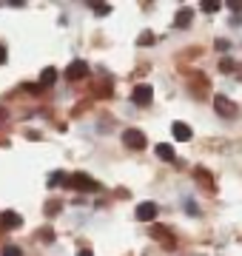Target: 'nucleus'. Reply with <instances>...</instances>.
<instances>
[{
  "label": "nucleus",
  "instance_id": "nucleus-18",
  "mask_svg": "<svg viewBox=\"0 0 242 256\" xmlns=\"http://www.w3.org/2000/svg\"><path fill=\"white\" fill-rule=\"evenodd\" d=\"M3 256H23V250H20L18 245H6L3 248Z\"/></svg>",
  "mask_w": 242,
  "mask_h": 256
},
{
  "label": "nucleus",
  "instance_id": "nucleus-1",
  "mask_svg": "<svg viewBox=\"0 0 242 256\" xmlns=\"http://www.w3.org/2000/svg\"><path fill=\"white\" fill-rule=\"evenodd\" d=\"M122 146L131 148V151H140V148H146V134L140 128H126L122 131Z\"/></svg>",
  "mask_w": 242,
  "mask_h": 256
},
{
  "label": "nucleus",
  "instance_id": "nucleus-12",
  "mask_svg": "<svg viewBox=\"0 0 242 256\" xmlns=\"http://www.w3.org/2000/svg\"><path fill=\"white\" fill-rule=\"evenodd\" d=\"M157 156H160V160H166V162H171V160H174V148L168 146V142H160V146H157Z\"/></svg>",
  "mask_w": 242,
  "mask_h": 256
},
{
  "label": "nucleus",
  "instance_id": "nucleus-3",
  "mask_svg": "<svg viewBox=\"0 0 242 256\" xmlns=\"http://www.w3.org/2000/svg\"><path fill=\"white\" fill-rule=\"evenodd\" d=\"M131 100H134V106H151V100H154V88H151L148 82H140V86L131 92Z\"/></svg>",
  "mask_w": 242,
  "mask_h": 256
},
{
  "label": "nucleus",
  "instance_id": "nucleus-5",
  "mask_svg": "<svg viewBox=\"0 0 242 256\" xmlns=\"http://www.w3.org/2000/svg\"><path fill=\"white\" fill-rule=\"evenodd\" d=\"M23 225V216L18 210H3L0 214V230H18Z\"/></svg>",
  "mask_w": 242,
  "mask_h": 256
},
{
  "label": "nucleus",
  "instance_id": "nucleus-14",
  "mask_svg": "<svg viewBox=\"0 0 242 256\" xmlns=\"http://www.w3.org/2000/svg\"><path fill=\"white\" fill-rule=\"evenodd\" d=\"M34 236H38V239H43V242L48 245V242H54V230H52V228H40L38 234H34Z\"/></svg>",
  "mask_w": 242,
  "mask_h": 256
},
{
  "label": "nucleus",
  "instance_id": "nucleus-22",
  "mask_svg": "<svg viewBox=\"0 0 242 256\" xmlns=\"http://www.w3.org/2000/svg\"><path fill=\"white\" fill-rule=\"evenodd\" d=\"M186 210H188V214H191V216H196V214H200V210H196V205H194V202H191V200L186 202Z\"/></svg>",
  "mask_w": 242,
  "mask_h": 256
},
{
  "label": "nucleus",
  "instance_id": "nucleus-4",
  "mask_svg": "<svg viewBox=\"0 0 242 256\" xmlns=\"http://www.w3.org/2000/svg\"><path fill=\"white\" fill-rule=\"evenodd\" d=\"M68 185L77 188V191H97V188H100V185L94 182L88 174H72V176H68Z\"/></svg>",
  "mask_w": 242,
  "mask_h": 256
},
{
  "label": "nucleus",
  "instance_id": "nucleus-21",
  "mask_svg": "<svg viewBox=\"0 0 242 256\" xmlns=\"http://www.w3.org/2000/svg\"><path fill=\"white\" fill-rule=\"evenodd\" d=\"M60 208H63V205H60V202H54V200H52V202H48V205H46V216H54V214H57V210H60Z\"/></svg>",
  "mask_w": 242,
  "mask_h": 256
},
{
  "label": "nucleus",
  "instance_id": "nucleus-9",
  "mask_svg": "<svg viewBox=\"0 0 242 256\" xmlns=\"http://www.w3.org/2000/svg\"><path fill=\"white\" fill-rule=\"evenodd\" d=\"M171 134H174V140H180V142H188V140L194 137L186 122H174V126H171Z\"/></svg>",
  "mask_w": 242,
  "mask_h": 256
},
{
  "label": "nucleus",
  "instance_id": "nucleus-11",
  "mask_svg": "<svg viewBox=\"0 0 242 256\" xmlns=\"http://www.w3.org/2000/svg\"><path fill=\"white\" fill-rule=\"evenodd\" d=\"M54 80H57V68H52V66H48V68H43V72H40V86H54Z\"/></svg>",
  "mask_w": 242,
  "mask_h": 256
},
{
  "label": "nucleus",
  "instance_id": "nucleus-13",
  "mask_svg": "<svg viewBox=\"0 0 242 256\" xmlns=\"http://www.w3.org/2000/svg\"><path fill=\"white\" fill-rule=\"evenodd\" d=\"M54 185H68V176H66V171H54V174L48 176V188H54Z\"/></svg>",
  "mask_w": 242,
  "mask_h": 256
},
{
  "label": "nucleus",
  "instance_id": "nucleus-10",
  "mask_svg": "<svg viewBox=\"0 0 242 256\" xmlns=\"http://www.w3.org/2000/svg\"><path fill=\"white\" fill-rule=\"evenodd\" d=\"M191 14H194L191 9H180L177 18H174V26H177V28H186L188 23H191Z\"/></svg>",
  "mask_w": 242,
  "mask_h": 256
},
{
  "label": "nucleus",
  "instance_id": "nucleus-19",
  "mask_svg": "<svg viewBox=\"0 0 242 256\" xmlns=\"http://www.w3.org/2000/svg\"><path fill=\"white\" fill-rule=\"evenodd\" d=\"M196 180H200V182H202V185H208V188L214 185V182H211V176H208V171H202V168L196 171Z\"/></svg>",
  "mask_w": 242,
  "mask_h": 256
},
{
  "label": "nucleus",
  "instance_id": "nucleus-25",
  "mask_svg": "<svg viewBox=\"0 0 242 256\" xmlns=\"http://www.w3.org/2000/svg\"><path fill=\"white\" fill-rule=\"evenodd\" d=\"M77 256H94V254L88 250V248H83V250H77Z\"/></svg>",
  "mask_w": 242,
  "mask_h": 256
},
{
  "label": "nucleus",
  "instance_id": "nucleus-20",
  "mask_svg": "<svg viewBox=\"0 0 242 256\" xmlns=\"http://www.w3.org/2000/svg\"><path fill=\"white\" fill-rule=\"evenodd\" d=\"M137 43H140V46H151V43H154V34H151V32H142Z\"/></svg>",
  "mask_w": 242,
  "mask_h": 256
},
{
  "label": "nucleus",
  "instance_id": "nucleus-26",
  "mask_svg": "<svg viewBox=\"0 0 242 256\" xmlns=\"http://www.w3.org/2000/svg\"><path fill=\"white\" fill-rule=\"evenodd\" d=\"M0 117H3V108H0Z\"/></svg>",
  "mask_w": 242,
  "mask_h": 256
},
{
  "label": "nucleus",
  "instance_id": "nucleus-15",
  "mask_svg": "<svg viewBox=\"0 0 242 256\" xmlns=\"http://www.w3.org/2000/svg\"><path fill=\"white\" fill-rule=\"evenodd\" d=\"M92 9L97 12V14H112V6H108V3H92Z\"/></svg>",
  "mask_w": 242,
  "mask_h": 256
},
{
  "label": "nucleus",
  "instance_id": "nucleus-7",
  "mask_svg": "<svg viewBox=\"0 0 242 256\" xmlns=\"http://www.w3.org/2000/svg\"><path fill=\"white\" fill-rule=\"evenodd\" d=\"M151 236L160 239L166 248H174V245H177V236H174L168 228H162V225H151Z\"/></svg>",
  "mask_w": 242,
  "mask_h": 256
},
{
  "label": "nucleus",
  "instance_id": "nucleus-17",
  "mask_svg": "<svg viewBox=\"0 0 242 256\" xmlns=\"http://www.w3.org/2000/svg\"><path fill=\"white\" fill-rule=\"evenodd\" d=\"M202 9H205V12H220V9H222V3H216V0H205Z\"/></svg>",
  "mask_w": 242,
  "mask_h": 256
},
{
  "label": "nucleus",
  "instance_id": "nucleus-23",
  "mask_svg": "<svg viewBox=\"0 0 242 256\" xmlns=\"http://www.w3.org/2000/svg\"><path fill=\"white\" fill-rule=\"evenodd\" d=\"M231 46V43H228V40H216V48H220V52H225V48Z\"/></svg>",
  "mask_w": 242,
  "mask_h": 256
},
{
  "label": "nucleus",
  "instance_id": "nucleus-24",
  "mask_svg": "<svg viewBox=\"0 0 242 256\" xmlns=\"http://www.w3.org/2000/svg\"><path fill=\"white\" fill-rule=\"evenodd\" d=\"M6 63V46H3V43H0V66Z\"/></svg>",
  "mask_w": 242,
  "mask_h": 256
},
{
  "label": "nucleus",
  "instance_id": "nucleus-8",
  "mask_svg": "<svg viewBox=\"0 0 242 256\" xmlns=\"http://www.w3.org/2000/svg\"><path fill=\"white\" fill-rule=\"evenodd\" d=\"M214 106H216V114H220V117H234V114H236V106H234L225 94H216Z\"/></svg>",
  "mask_w": 242,
  "mask_h": 256
},
{
  "label": "nucleus",
  "instance_id": "nucleus-2",
  "mask_svg": "<svg viewBox=\"0 0 242 256\" xmlns=\"http://www.w3.org/2000/svg\"><path fill=\"white\" fill-rule=\"evenodd\" d=\"M83 77H88V63L86 60H72L68 68H66V80L77 82V80H83Z\"/></svg>",
  "mask_w": 242,
  "mask_h": 256
},
{
  "label": "nucleus",
  "instance_id": "nucleus-16",
  "mask_svg": "<svg viewBox=\"0 0 242 256\" xmlns=\"http://www.w3.org/2000/svg\"><path fill=\"white\" fill-rule=\"evenodd\" d=\"M234 68H236V63H234V60H228V57H225V60H220V72H234Z\"/></svg>",
  "mask_w": 242,
  "mask_h": 256
},
{
  "label": "nucleus",
  "instance_id": "nucleus-6",
  "mask_svg": "<svg viewBox=\"0 0 242 256\" xmlns=\"http://www.w3.org/2000/svg\"><path fill=\"white\" fill-rule=\"evenodd\" d=\"M157 214H160L157 202H140V205H137V210H134V216H137L140 222H151V220H157Z\"/></svg>",
  "mask_w": 242,
  "mask_h": 256
}]
</instances>
